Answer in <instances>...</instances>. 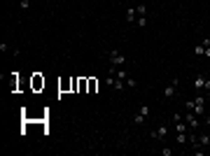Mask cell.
<instances>
[{
  "label": "cell",
  "instance_id": "6da1fadb",
  "mask_svg": "<svg viewBox=\"0 0 210 156\" xmlns=\"http://www.w3.org/2000/svg\"><path fill=\"white\" fill-rule=\"evenodd\" d=\"M206 103H208V98L201 93V96H196V98L187 100V103H184V107H187V112H194L196 116H206V112H208Z\"/></svg>",
  "mask_w": 210,
  "mask_h": 156
},
{
  "label": "cell",
  "instance_id": "7a4b0ae2",
  "mask_svg": "<svg viewBox=\"0 0 210 156\" xmlns=\"http://www.w3.org/2000/svg\"><path fill=\"white\" fill-rule=\"evenodd\" d=\"M168 133H170L168 124H161L159 128H154L152 133H149V138H152V140H166V138H168Z\"/></svg>",
  "mask_w": 210,
  "mask_h": 156
},
{
  "label": "cell",
  "instance_id": "3957f363",
  "mask_svg": "<svg viewBox=\"0 0 210 156\" xmlns=\"http://www.w3.org/2000/svg\"><path fill=\"white\" fill-rule=\"evenodd\" d=\"M182 119H184V124L189 126V130H198V128H201V121H198V116L194 114V112H187Z\"/></svg>",
  "mask_w": 210,
  "mask_h": 156
},
{
  "label": "cell",
  "instance_id": "277c9868",
  "mask_svg": "<svg viewBox=\"0 0 210 156\" xmlns=\"http://www.w3.org/2000/svg\"><path fill=\"white\" fill-rule=\"evenodd\" d=\"M107 56H110V65H115V68H117V65H124V63H126V56H121L117 49H112Z\"/></svg>",
  "mask_w": 210,
  "mask_h": 156
},
{
  "label": "cell",
  "instance_id": "5b68a950",
  "mask_svg": "<svg viewBox=\"0 0 210 156\" xmlns=\"http://www.w3.org/2000/svg\"><path fill=\"white\" fill-rule=\"evenodd\" d=\"M178 84H180V79H178V77H173V82L164 89V98H173L175 91H178Z\"/></svg>",
  "mask_w": 210,
  "mask_h": 156
},
{
  "label": "cell",
  "instance_id": "8992f818",
  "mask_svg": "<svg viewBox=\"0 0 210 156\" xmlns=\"http://www.w3.org/2000/svg\"><path fill=\"white\" fill-rule=\"evenodd\" d=\"M175 140H178V144H180V147L189 144V130H184V133H175Z\"/></svg>",
  "mask_w": 210,
  "mask_h": 156
},
{
  "label": "cell",
  "instance_id": "52a82bcc",
  "mask_svg": "<svg viewBox=\"0 0 210 156\" xmlns=\"http://www.w3.org/2000/svg\"><path fill=\"white\" fill-rule=\"evenodd\" d=\"M135 14H138V12H135V7H129V9H126V21L135 23Z\"/></svg>",
  "mask_w": 210,
  "mask_h": 156
},
{
  "label": "cell",
  "instance_id": "ba28073f",
  "mask_svg": "<svg viewBox=\"0 0 210 156\" xmlns=\"http://www.w3.org/2000/svg\"><path fill=\"white\" fill-rule=\"evenodd\" d=\"M198 144H201V147H208V144H210V133H201V135H198Z\"/></svg>",
  "mask_w": 210,
  "mask_h": 156
},
{
  "label": "cell",
  "instance_id": "9c48e42d",
  "mask_svg": "<svg viewBox=\"0 0 210 156\" xmlns=\"http://www.w3.org/2000/svg\"><path fill=\"white\" fill-rule=\"evenodd\" d=\"M138 114H140V116H145V119H147V116H149V105H140Z\"/></svg>",
  "mask_w": 210,
  "mask_h": 156
},
{
  "label": "cell",
  "instance_id": "30bf717a",
  "mask_svg": "<svg viewBox=\"0 0 210 156\" xmlns=\"http://www.w3.org/2000/svg\"><path fill=\"white\" fill-rule=\"evenodd\" d=\"M135 12H138V17H145V14H147V7H145V5H138Z\"/></svg>",
  "mask_w": 210,
  "mask_h": 156
},
{
  "label": "cell",
  "instance_id": "8fae6325",
  "mask_svg": "<svg viewBox=\"0 0 210 156\" xmlns=\"http://www.w3.org/2000/svg\"><path fill=\"white\" fill-rule=\"evenodd\" d=\"M115 75H117V77H119V79H124V82H126V79H129V72H126V70H117V72H115Z\"/></svg>",
  "mask_w": 210,
  "mask_h": 156
},
{
  "label": "cell",
  "instance_id": "7c38bea8",
  "mask_svg": "<svg viewBox=\"0 0 210 156\" xmlns=\"http://www.w3.org/2000/svg\"><path fill=\"white\" fill-rule=\"evenodd\" d=\"M203 51H206V47H203V42L198 47H194V54H196V56H203Z\"/></svg>",
  "mask_w": 210,
  "mask_h": 156
},
{
  "label": "cell",
  "instance_id": "4fadbf2b",
  "mask_svg": "<svg viewBox=\"0 0 210 156\" xmlns=\"http://www.w3.org/2000/svg\"><path fill=\"white\" fill-rule=\"evenodd\" d=\"M135 84H138V82H135V79H133V77H131V75H129V79H126V89H133V86H135Z\"/></svg>",
  "mask_w": 210,
  "mask_h": 156
},
{
  "label": "cell",
  "instance_id": "5bb4252c",
  "mask_svg": "<svg viewBox=\"0 0 210 156\" xmlns=\"http://www.w3.org/2000/svg\"><path fill=\"white\" fill-rule=\"evenodd\" d=\"M19 7H21V9H28V7H31V0H19Z\"/></svg>",
  "mask_w": 210,
  "mask_h": 156
},
{
  "label": "cell",
  "instance_id": "9a60e30c",
  "mask_svg": "<svg viewBox=\"0 0 210 156\" xmlns=\"http://www.w3.org/2000/svg\"><path fill=\"white\" fill-rule=\"evenodd\" d=\"M135 23H138L140 28H145V26H147V19H145V17H140V19H135Z\"/></svg>",
  "mask_w": 210,
  "mask_h": 156
},
{
  "label": "cell",
  "instance_id": "2e32d148",
  "mask_svg": "<svg viewBox=\"0 0 210 156\" xmlns=\"http://www.w3.org/2000/svg\"><path fill=\"white\" fill-rule=\"evenodd\" d=\"M161 154H164V156H173V149H170V147H164V149H161Z\"/></svg>",
  "mask_w": 210,
  "mask_h": 156
},
{
  "label": "cell",
  "instance_id": "e0dca14e",
  "mask_svg": "<svg viewBox=\"0 0 210 156\" xmlns=\"http://www.w3.org/2000/svg\"><path fill=\"white\" fill-rule=\"evenodd\" d=\"M94 91H96V82L89 79V93H94Z\"/></svg>",
  "mask_w": 210,
  "mask_h": 156
},
{
  "label": "cell",
  "instance_id": "ac0fdd59",
  "mask_svg": "<svg viewBox=\"0 0 210 156\" xmlns=\"http://www.w3.org/2000/svg\"><path fill=\"white\" fill-rule=\"evenodd\" d=\"M206 126L210 128V112H206Z\"/></svg>",
  "mask_w": 210,
  "mask_h": 156
},
{
  "label": "cell",
  "instance_id": "d6986e66",
  "mask_svg": "<svg viewBox=\"0 0 210 156\" xmlns=\"http://www.w3.org/2000/svg\"><path fill=\"white\" fill-rule=\"evenodd\" d=\"M206 98H208V100H210V91H208V93H206Z\"/></svg>",
  "mask_w": 210,
  "mask_h": 156
}]
</instances>
